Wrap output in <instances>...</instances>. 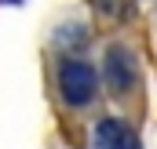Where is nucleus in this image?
Listing matches in <instances>:
<instances>
[{
	"label": "nucleus",
	"mask_w": 157,
	"mask_h": 149,
	"mask_svg": "<svg viewBox=\"0 0 157 149\" xmlns=\"http://www.w3.org/2000/svg\"><path fill=\"white\" fill-rule=\"evenodd\" d=\"M99 91V73L80 62V58H66L59 66V95L66 106H88Z\"/></svg>",
	"instance_id": "obj_1"
},
{
	"label": "nucleus",
	"mask_w": 157,
	"mask_h": 149,
	"mask_svg": "<svg viewBox=\"0 0 157 149\" xmlns=\"http://www.w3.org/2000/svg\"><path fill=\"white\" fill-rule=\"evenodd\" d=\"M102 76H106V84H110V91H132L135 87V80H139V66H135V55L128 51V47H110L106 51V62H102Z\"/></svg>",
	"instance_id": "obj_2"
},
{
	"label": "nucleus",
	"mask_w": 157,
	"mask_h": 149,
	"mask_svg": "<svg viewBox=\"0 0 157 149\" xmlns=\"http://www.w3.org/2000/svg\"><path fill=\"white\" fill-rule=\"evenodd\" d=\"M91 146H95V149H139V138H135V131H132L124 120L106 116V120L95 124V138H91Z\"/></svg>",
	"instance_id": "obj_3"
}]
</instances>
